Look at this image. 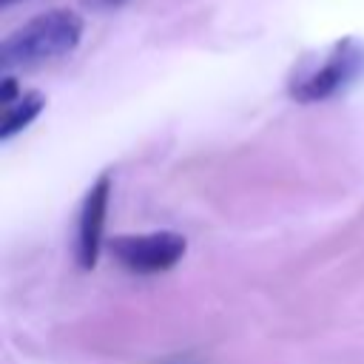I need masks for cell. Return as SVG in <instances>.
I'll return each instance as SVG.
<instances>
[{"label":"cell","mask_w":364,"mask_h":364,"mask_svg":"<svg viewBox=\"0 0 364 364\" xmlns=\"http://www.w3.org/2000/svg\"><path fill=\"white\" fill-rule=\"evenodd\" d=\"M364 74V43L355 37L338 40L318 63H304L290 80V97L296 102H321L344 94Z\"/></svg>","instance_id":"7a4b0ae2"},{"label":"cell","mask_w":364,"mask_h":364,"mask_svg":"<svg viewBox=\"0 0 364 364\" xmlns=\"http://www.w3.org/2000/svg\"><path fill=\"white\" fill-rule=\"evenodd\" d=\"M43 105H46V100H43V94H37V91H20L11 102H6V105H3L0 139L6 142V139H11L17 131H23V128L43 111Z\"/></svg>","instance_id":"5b68a950"},{"label":"cell","mask_w":364,"mask_h":364,"mask_svg":"<svg viewBox=\"0 0 364 364\" xmlns=\"http://www.w3.org/2000/svg\"><path fill=\"white\" fill-rule=\"evenodd\" d=\"M111 196V176L102 173L88 191L80 205L77 216V264L82 270H91L97 264L100 247H102V228H105V210Z\"/></svg>","instance_id":"277c9868"},{"label":"cell","mask_w":364,"mask_h":364,"mask_svg":"<svg viewBox=\"0 0 364 364\" xmlns=\"http://www.w3.org/2000/svg\"><path fill=\"white\" fill-rule=\"evenodd\" d=\"M82 40V17L71 9H51L11 31L0 46L3 71L37 68L68 57Z\"/></svg>","instance_id":"6da1fadb"},{"label":"cell","mask_w":364,"mask_h":364,"mask_svg":"<svg viewBox=\"0 0 364 364\" xmlns=\"http://www.w3.org/2000/svg\"><path fill=\"white\" fill-rule=\"evenodd\" d=\"M188 250V242L182 233L173 230H154V233H136V236H117L111 242V256L131 273L151 276L171 270Z\"/></svg>","instance_id":"3957f363"},{"label":"cell","mask_w":364,"mask_h":364,"mask_svg":"<svg viewBox=\"0 0 364 364\" xmlns=\"http://www.w3.org/2000/svg\"><path fill=\"white\" fill-rule=\"evenodd\" d=\"M88 6H94V9H117V6H122L125 0H85Z\"/></svg>","instance_id":"8992f818"}]
</instances>
